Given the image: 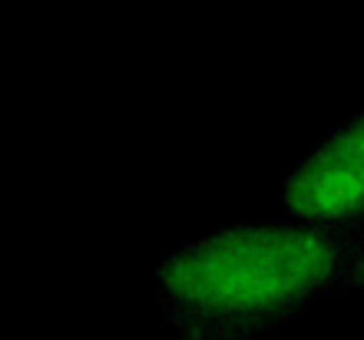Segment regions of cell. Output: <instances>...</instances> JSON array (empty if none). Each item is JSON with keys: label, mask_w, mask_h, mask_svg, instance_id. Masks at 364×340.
<instances>
[{"label": "cell", "mask_w": 364, "mask_h": 340, "mask_svg": "<svg viewBox=\"0 0 364 340\" xmlns=\"http://www.w3.org/2000/svg\"><path fill=\"white\" fill-rule=\"evenodd\" d=\"M282 212L295 221L364 225V109L282 175Z\"/></svg>", "instance_id": "obj_2"}, {"label": "cell", "mask_w": 364, "mask_h": 340, "mask_svg": "<svg viewBox=\"0 0 364 340\" xmlns=\"http://www.w3.org/2000/svg\"><path fill=\"white\" fill-rule=\"evenodd\" d=\"M364 291V225H219L159 261L153 294L176 340H262Z\"/></svg>", "instance_id": "obj_1"}]
</instances>
